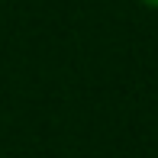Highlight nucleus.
Segmentation results:
<instances>
[{
	"label": "nucleus",
	"instance_id": "1",
	"mask_svg": "<svg viewBox=\"0 0 158 158\" xmlns=\"http://www.w3.org/2000/svg\"><path fill=\"white\" fill-rule=\"evenodd\" d=\"M135 3L145 6V10H155V13H158V0H135Z\"/></svg>",
	"mask_w": 158,
	"mask_h": 158
}]
</instances>
